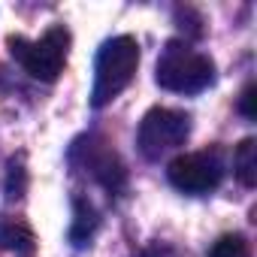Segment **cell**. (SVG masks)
Instances as JSON below:
<instances>
[{
	"label": "cell",
	"instance_id": "cell-1",
	"mask_svg": "<svg viewBox=\"0 0 257 257\" xmlns=\"http://www.w3.org/2000/svg\"><path fill=\"white\" fill-rule=\"evenodd\" d=\"M140 67V43L131 34L112 37L100 46L94 61V88H91V106L100 109L109 100H115L127 85L134 82Z\"/></svg>",
	"mask_w": 257,
	"mask_h": 257
},
{
	"label": "cell",
	"instance_id": "cell-2",
	"mask_svg": "<svg viewBox=\"0 0 257 257\" xmlns=\"http://www.w3.org/2000/svg\"><path fill=\"white\" fill-rule=\"evenodd\" d=\"M215 79V64L209 55L194 52L188 43H167V49L158 58L155 82L164 91L173 94H200L212 85Z\"/></svg>",
	"mask_w": 257,
	"mask_h": 257
},
{
	"label": "cell",
	"instance_id": "cell-3",
	"mask_svg": "<svg viewBox=\"0 0 257 257\" xmlns=\"http://www.w3.org/2000/svg\"><path fill=\"white\" fill-rule=\"evenodd\" d=\"M67 49H70V31L67 28H49L40 40L10 37L13 58L40 82H55L64 73Z\"/></svg>",
	"mask_w": 257,
	"mask_h": 257
},
{
	"label": "cell",
	"instance_id": "cell-4",
	"mask_svg": "<svg viewBox=\"0 0 257 257\" xmlns=\"http://www.w3.org/2000/svg\"><path fill=\"white\" fill-rule=\"evenodd\" d=\"M191 134V118L179 109H167V106H155L146 112V118L140 121L137 131V146L143 152V158L158 161L167 152L185 146Z\"/></svg>",
	"mask_w": 257,
	"mask_h": 257
},
{
	"label": "cell",
	"instance_id": "cell-5",
	"mask_svg": "<svg viewBox=\"0 0 257 257\" xmlns=\"http://www.w3.org/2000/svg\"><path fill=\"white\" fill-rule=\"evenodd\" d=\"M167 176H170V185L185 194H206V191L218 188L224 167L215 152H188V155H176L170 161Z\"/></svg>",
	"mask_w": 257,
	"mask_h": 257
},
{
	"label": "cell",
	"instance_id": "cell-6",
	"mask_svg": "<svg viewBox=\"0 0 257 257\" xmlns=\"http://www.w3.org/2000/svg\"><path fill=\"white\" fill-rule=\"evenodd\" d=\"M233 173L245 188L257 185V140H242L233 152Z\"/></svg>",
	"mask_w": 257,
	"mask_h": 257
},
{
	"label": "cell",
	"instance_id": "cell-7",
	"mask_svg": "<svg viewBox=\"0 0 257 257\" xmlns=\"http://www.w3.org/2000/svg\"><path fill=\"white\" fill-rule=\"evenodd\" d=\"M209 257H251V248L242 233H227L209 248Z\"/></svg>",
	"mask_w": 257,
	"mask_h": 257
},
{
	"label": "cell",
	"instance_id": "cell-8",
	"mask_svg": "<svg viewBox=\"0 0 257 257\" xmlns=\"http://www.w3.org/2000/svg\"><path fill=\"white\" fill-rule=\"evenodd\" d=\"M0 245L4 248H31L34 245V233L28 227H19V224H7V227H0Z\"/></svg>",
	"mask_w": 257,
	"mask_h": 257
},
{
	"label": "cell",
	"instance_id": "cell-9",
	"mask_svg": "<svg viewBox=\"0 0 257 257\" xmlns=\"http://www.w3.org/2000/svg\"><path fill=\"white\" fill-rule=\"evenodd\" d=\"M94 224H97V221H94V212H91V206L79 203V206H76V224H73V230H70L73 242H76V245H82V242L91 236Z\"/></svg>",
	"mask_w": 257,
	"mask_h": 257
},
{
	"label": "cell",
	"instance_id": "cell-10",
	"mask_svg": "<svg viewBox=\"0 0 257 257\" xmlns=\"http://www.w3.org/2000/svg\"><path fill=\"white\" fill-rule=\"evenodd\" d=\"M254 100H257V88L248 85V88L242 91V97H239V112H242L245 118H257V106H254Z\"/></svg>",
	"mask_w": 257,
	"mask_h": 257
},
{
	"label": "cell",
	"instance_id": "cell-11",
	"mask_svg": "<svg viewBox=\"0 0 257 257\" xmlns=\"http://www.w3.org/2000/svg\"><path fill=\"white\" fill-rule=\"evenodd\" d=\"M143 257H179V251L173 245H167V242H155V245H149L143 251Z\"/></svg>",
	"mask_w": 257,
	"mask_h": 257
}]
</instances>
